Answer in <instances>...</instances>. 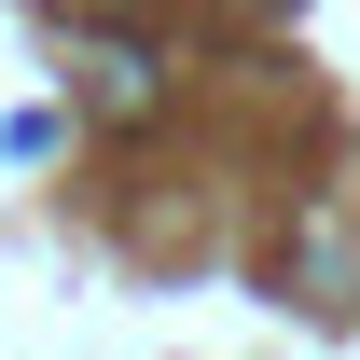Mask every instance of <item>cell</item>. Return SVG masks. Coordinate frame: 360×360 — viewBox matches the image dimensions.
<instances>
[{
  "label": "cell",
  "instance_id": "6da1fadb",
  "mask_svg": "<svg viewBox=\"0 0 360 360\" xmlns=\"http://www.w3.org/2000/svg\"><path fill=\"white\" fill-rule=\"evenodd\" d=\"M84 97H97V111H111V125H125V111H153V56H139V42H97V70H84Z\"/></svg>",
  "mask_w": 360,
  "mask_h": 360
}]
</instances>
